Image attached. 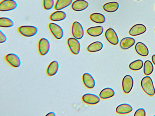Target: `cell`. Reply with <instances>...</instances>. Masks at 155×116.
<instances>
[{
	"instance_id": "1",
	"label": "cell",
	"mask_w": 155,
	"mask_h": 116,
	"mask_svg": "<svg viewBox=\"0 0 155 116\" xmlns=\"http://www.w3.org/2000/svg\"><path fill=\"white\" fill-rule=\"evenodd\" d=\"M141 86L144 92L147 95L153 96L155 94V89L151 78L148 76L143 77L141 81Z\"/></svg>"
},
{
	"instance_id": "2",
	"label": "cell",
	"mask_w": 155,
	"mask_h": 116,
	"mask_svg": "<svg viewBox=\"0 0 155 116\" xmlns=\"http://www.w3.org/2000/svg\"><path fill=\"white\" fill-rule=\"evenodd\" d=\"M18 32L25 37H32L35 35L38 31V28L32 25H23L19 27L18 29Z\"/></svg>"
},
{
	"instance_id": "3",
	"label": "cell",
	"mask_w": 155,
	"mask_h": 116,
	"mask_svg": "<svg viewBox=\"0 0 155 116\" xmlns=\"http://www.w3.org/2000/svg\"><path fill=\"white\" fill-rule=\"evenodd\" d=\"M48 28L54 37L57 39H61L64 36V31L62 27L54 23H50L48 24Z\"/></svg>"
},
{
	"instance_id": "4",
	"label": "cell",
	"mask_w": 155,
	"mask_h": 116,
	"mask_svg": "<svg viewBox=\"0 0 155 116\" xmlns=\"http://www.w3.org/2000/svg\"><path fill=\"white\" fill-rule=\"evenodd\" d=\"M71 32L73 36L77 39H80L84 35L83 28L80 23L75 21L72 24Z\"/></svg>"
},
{
	"instance_id": "5",
	"label": "cell",
	"mask_w": 155,
	"mask_h": 116,
	"mask_svg": "<svg viewBox=\"0 0 155 116\" xmlns=\"http://www.w3.org/2000/svg\"><path fill=\"white\" fill-rule=\"evenodd\" d=\"M50 47V43L47 39L42 38L40 39L38 45V51L41 56L46 55L49 51Z\"/></svg>"
},
{
	"instance_id": "6",
	"label": "cell",
	"mask_w": 155,
	"mask_h": 116,
	"mask_svg": "<svg viewBox=\"0 0 155 116\" xmlns=\"http://www.w3.org/2000/svg\"><path fill=\"white\" fill-rule=\"evenodd\" d=\"M67 44L71 52L74 54L77 55L80 52L81 44L78 40L74 37L69 38L67 40Z\"/></svg>"
},
{
	"instance_id": "7",
	"label": "cell",
	"mask_w": 155,
	"mask_h": 116,
	"mask_svg": "<svg viewBox=\"0 0 155 116\" xmlns=\"http://www.w3.org/2000/svg\"><path fill=\"white\" fill-rule=\"evenodd\" d=\"M5 59L10 66L14 68L19 67L21 64L20 58L16 54L10 53L5 55Z\"/></svg>"
},
{
	"instance_id": "8",
	"label": "cell",
	"mask_w": 155,
	"mask_h": 116,
	"mask_svg": "<svg viewBox=\"0 0 155 116\" xmlns=\"http://www.w3.org/2000/svg\"><path fill=\"white\" fill-rule=\"evenodd\" d=\"M134 85L132 77L129 75L125 76L122 81V87L124 93H129L131 90Z\"/></svg>"
},
{
	"instance_id": "9",
	"label": "cell",
	"mask_w": 155,
	"mask_h": 116,
	"mask_svg": "<svg viewBox=\"0 0 155 116\" xmlns=\"http://www.w3.org/2000/svg\"><path fill=\"white\" fill-rule=\"evenodd\" d=\"M105 38L110 44L116 45L119 43V38L115 31L112 28H109L106 31L105 33Z\"/></svg>"
},
{
	"instance_id": "10",
	"label": "cell",
	"mask_w": 155,
	"mask_h": 116,
	"mask_svg": "<svg viewBox=\"0 0 155 116\" xmlns=\"http://www.w3.org/2000/svg\"><path fill=\"white\" fill-rule=\"evenodd\" d=\"M17 6L14 0H3L0 3V11H7L15 9Z\"/></svg>"
},
{
	"instance_id": "11",
	"label": "cell",
	"mask_w": 155,
	"mask_h": 116,
	"mask_svg": "<svg viewBox=\"0 0 155 116\" xmlns=\"http://www.w3.org/2000/svg\"><path fill=\"white\" fill-rule=\"evenodd\" d=\"M82 99L84 103L91 105L97 104L100 101V98L97 95L91 93L84 94L82 96Z\"/></svg>"
},
{
	"instance_id": "12",
	"label": "cell",
	"mask_w": 155,
	"mask_h": 116,
	"mask_svg": "<svg viewBox=\"0 0 155 116\" xmlns=\"http://www.w3.org/2000/svg\"><path fill=\"white\" fill-rule=\"evenodd\" d=\"M147 30L146 26L142 24H137L133 26L130 30L129 34L132 36H136L145 33Z\"/></svg>"
},
{
	"instance_id": "13",
	"label": "cell",
	"mask_w": 155,
	"mask_h": 116,
	"mask_svg": "<svg viewBox=\"0 0 155 116\" xmlns=\"http://www.w3.org/2000/svg\"><path fill=\"white\" fill-rule=\"evenodd\" d=\"M88 2L84 0H76L72 3L71 8L76 11H81L86 9L88 6Z\"/></svg>"
},
{
	"instance_id": "14",
	"label": "cell",
	"mask_w": 155,
	"mask_h": 116,
	"mask_svg": "<svg viewBox=\"0 0 155 116\" xmlns=\"http://www.w3.org/2000/svg\"><path fill=\"white\" fill-rule=\"evenodd\" d=\"M82 80L84 85L88 89H92L95 86V82L94 79L88 73L86 72L83 74Z\"/></svg>"
},
{
	"instance_id": "15",
	"label": "cell",
	"mask_w": 155,
	"mask_h": 116,
	"mask_svg": "<svg viewBox=\"0 0 155 116\" xmlns=\"http://www.w3.org/2000/svg\"><path fill=\"white\" fill-rule=\"evenodd\" d=\"M135 50L140 56H146L148 55L149 50L147 46L141 42L137 43L135 46Z\"/></svg>"
},
{
	"instance_id": "16",
	"label": "cell",
	"mask_w": 155,
	"mask_h": 116,
	"mask_svg": "<svg viewBox=\"0 0 155 116\" xmlns=\"http://www.w3.org/2000/svg\"><path fill=\"white\" fill-rule=\"evenodd\" d=\"M135 42V40L131 37L123 38L120 41V47L123 50H127L133 46Z\"/></svg>"
},
{
	"instance_id": "17",
	"label": "cell",
	"mask_w": 155,
	"mask_h": 116,
	"mask_svg": "<svg viewBox=\"0 0 155 116\" xmlns=\"http://www.w3.org/2000/svg\"><path fill=\"white\" fill-rule=\"evenodd\" d=\"M59 69V63L55 60L52 61L48 66L46 69V74L48 76H52L56 74Z\"/></svg>"
},
{
	"instance_id": "18",
	"label": "cell",
	"mask_w": 155,
	"mask_h": 116,
	"mask_svg": "<svg viewBox=\"0 0 155 116\" xmlns=\"http://www.w3.org/2000/svg\"><path fill=\"white\" fill-rule=\"evenodd\" d=\"M104 30V28L102 26H98L89 28L87 30V32L91 36L96 37L101 35Z\"/></svg>"
},
{
	"instance_id": "19",
	"label": "cell",
	"mask_w": 155,
	"mask_h": 116,
	"mask_svg": "<svg viewBox=\"0 0 155 116\" xmlns=\"http://www.w3.org/2000/svg\"><path fill=\"white\" fill-rule=\"evenodd\" d=\"M133 110V108L130 105L124 103L118 105L116 109V112L120 114H126L130 113Z\"/></svg>"
},
{
	"instance_id": "20",
	"label": "cell",
	"mask_w": 155,
	"mask_h": 116,
	"mask_svg": "<svg viewBox=\"0 0 155 116\" xmlns=\"http://www.w3.org/2000/svg\"><path fill=\"white\" fill-rule=\"evenodd\" d=\"M66 13L62 11H58L52 13L49 16V18L54 21H60L64 20L66 17Z\"/></svg>"
},
{
	"instance_id": "21",
	"label": "cell",
	"mask_w": 155,
	"mask_h": 116,
	"mask_svg": "<svg viewBox=\"0 0 155 116\" xmlns=\"http://www.w3.org/2000/svg\"><path fill=\"white\" fill-rule=\"evenodd\" d=\"M119 7V3L116 2H111L105 4L103 6L104 10L108 12H113L117 11Z\"/></svg>"
},
{
	"instance_id": "22",
	"label": "cell",
	"mask_w": 155,
	"mask_h": 116,
	"mask_svg": "<svg viewBox=\"0 0 155 116\" xmlns=\"http://www.w3.org/2000/svg\"><path fill=\"white\" fill-rule=\"evenodd\" d=\"M115 94V92L113 89L107 87L103 89L100 93V97L102 99H107L113 97Z\"/></svg>"
},
{
	"instance_id": "23",
	"label": "cell",
	"mask_w": 155,
	"mask_h": 116,
	"mask_svg": "<svg viewBox=\"0 0 155 116\" xmlns=\"http://www.w3.org/2000/svg\"><path fill=\"white\" fill-rule=\"evenodd\" d=\"M73 0H57L54 5L55 9L60 10L71 5Z\"/></svg>"
},
{
	"instance_id": "24",
	"label": "cell",
	"mask_w": 155,
	"mask_h": 116,
	"mask_svg": "<svg viewBox=\"0 0 155 116\" xmlns=\"http://www.w3.org/2000/svg\"><path fill=\"white\" fill-rule=\"evenodd\" d=\"M90 19L94 23L102 24L106 20L105 16L102 14L99 13H94L91 14L90 16Z\"/></svg>"
},
{
	"instance_id": "25",
	"label": "cell",
	"mask_w": 155,
	"mask_h": 116,
	"mask_svg": "<svg viewBox=\"0 0 155 116\" xmlns=\"http://www.w3.org/2000/svg\"><path fill=\"white\" fill-rule=\"evenodd\" d=\"M103 47V44L99 41L94 42L89 44L87 50L90 52H95L102 50Z\"/></svg>"
},
{
	"instance_id": "26",
	"label": "cell",
	"mask_w": 155,
	"mask_h": 116,
	"mask_svg": "<svg viewBox=\"0 0 155 116\" xmlns=\"http://www.w3.org/2000/svg\"><path fill=\"white\" fill-rule=\"evenodd\" d=\"M153 66L152 62L149 60H146L144 64L143 71L144 74L147 76L151 74L153 70Z\"/></svg>"
},
{
	"instance_id": "27",
	"label": "cell",
	"mask_w": 155,
	"mask_h": 116,
	"mask_svg": "<svg viewBox=\"0 0 155 116\" xmlns=\"http://www.w3.org/2000/svg\"><path fill=\"white\" fill-rule=\"evenodd\" d=\"M143 66V62L141 60H137L131 63L129 65V68L134 71L141 69Z\"/></svg>"
},
{
	"instance_id": "28",
	"label": "cell",
	"mask_w": 155,
	"mask_h": 116,
	"mask_svg": "<svg viewBox=\"0 0 155 116\" xmlns=\"http://www.w3.org/2000/svg\"><path fill=\"white\" fill-rule=\"evenodd\" d=\"M14 25L13 21L7 17L0 18V27H12Z\"/></svg>"
},
{
	"instance_id": "29",
	"label": "cell",
	"mask_w": 155,
	"mask_h": 116,
	"mask_svg": "<svg viewBox=\"0 0 155 116\" xmlns=\"http://www.w3.org/2000/svg\"><path fill=\"white\" fill-rule=\"evenodd\" d=\"M43 5L45 9L50 10L54 5V0H43Z\"/></svg>"
},
{
	"instance_id": "30",
	"label": "cell",
	"mask_w": 155,
	"mask_h": 116,
	"mask_svg": "<svg viewBox=\"0 0 155 116\" xmlns=\"http://www.w3.org/2000/svg\"><path fill=\"white\" fill-rule=\"evenodd\" d=\"M134 116H145L146 112L145 110L143 108H140L137 109L135 112Z\"/></svg>"
},
{
	"instance_id": "31",
	"label": "cell",
	"mask_w": 155,
	"mask_h": 116,
	"mask_svg": "<svg viewBox=\"0 0 155 116\" xmlns=\"http://www.w3.org/2000/svg\"><path fill=\"white\" fill-rule=\"evenodd\" d=\"M7 38L5 35L1 31H0V43H2L7 40Z\"/></svg>"
},
{
	"instance_id": "32",
	"label": "cell",
	"mask_w": 155,
	"mask_h": 116,
	"mask_svg": "<svg viewBox=\"0 0 155 116\" xmlns=\"http://www.w3.org/2000/svg\"><path fill=\"white\" fill-rule=\"evenodd\" d=\"M46 115V116H55L56 115L53 112H50L49 113H48Z\"/></svg>"
},
{
	"instance_id": "33",
	"label": "cell",
	"mask_w": 155,
	"mask_h": 116,
	"mask_svg": "<svg viewBox=\"0 0 155 116\" xmlns=\"http://www.w3.org/2000/svg\"><path fill=\"white\" fill-rule=\"evenodd\" d=\"M152 60L153 63L155 65V54L153 55L152 56Z\"/></svg>"
},
{
	"instance_id": "34",
	"label": "cell",
	"mask_w": 155,
	"mask_h": 116,
	"mask_svg": "<svg viewBox=\"0 0 155 116\" xmlns=\"http://www.w3.org/2000/svg\"><path fill=\"white\" fill-rule=\"evenodd\" d=\"M136 0L140 1V0Z\"/></svg>"
},
{
	"instance_id": "35",
	"label": "cell",
	"mask_w": 155,
	"mask_h": 116,
	"mask_svg": "<svg viewBox=\"0 0 155 116\" xmlns=\"http://www.w3.org/2000/svg\"></svg>"
},
{
	"instance_id": "36",
	"label": "cell",
	"mask_w": 155,
	"mask_h": 116,
	"mask_svg": "<svg viewBox=\"0 0 155 116\" xmlns=\"http://www.w3.org/2000/svg\"></svg>"
}]
</instances>
